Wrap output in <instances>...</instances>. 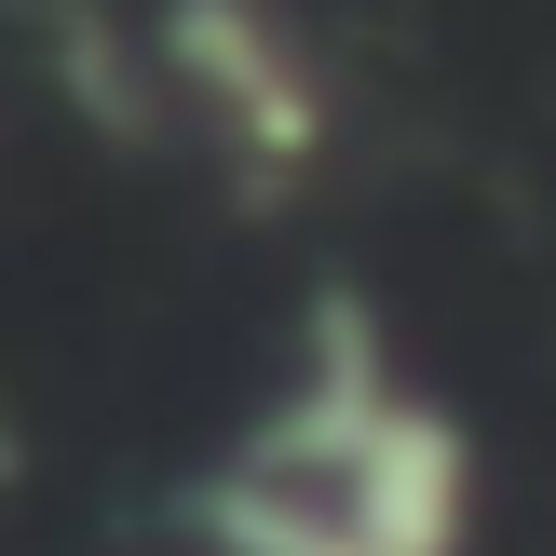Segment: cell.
<instances>
[{"instance_id":"cell-1","label":"cell","mask_w":556,"mask_h":556,"mask_svg":"<svg viewBox=\"0 0 556 556\" xmlns=\"http://www.w3.org/2000/svg\"><path fill=\"white\" fill-rule=\"evenodd\" d=\"M190 556H462L476 434L394 367L367 299H313L299 367L177 503Z\"/></svg>"},{"instance_id":"cell-2","label":"cell","mask_w":556,"mask_h":556,"mask_svg":"<svg viewBox=\"0 0 556 556\" xmlns=\"http://www.w3.org/2000/svg\"><path fill=\"white\" fill-rule=\"evenodd\" d=\"M136 68H150V109H177V136L217 150L244 190H299L326 163V136H340L326 68L286 27V0H150Z\"/></svg>"}]
</instances>
